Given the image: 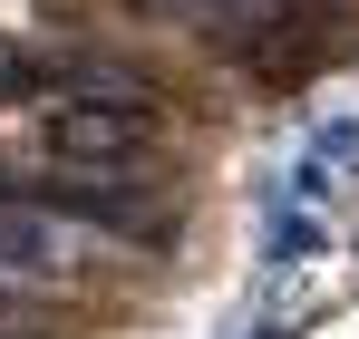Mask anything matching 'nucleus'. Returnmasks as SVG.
<instances>
[{"label":"nucleus","instance_id":"nucleus-1","mask_svg":"<svg viewBox=\"0 0 359 339\" xmlns=\"http://www.w3.org/2000/svg\"><path fill=\"white\" fill-rule=\"evenodd\" d=\"M49 136H59L68 165H126V155L156 136V107L126 88L117 68H88V88L59 107V126H49Z\"/></svg>","mask_w":359,"mask_h":339},{"label":"nucleus","instance_id":"nucleus-3","mask_svg":"<svg viewBox=\"0 0 359 339\" xmlns=\"http://www.w3.org/2000/svg\"><path fill=\"white\" fill-rule=\"evenodd\" d=\"M359 165V116H340V126H320L311 136V165H301V184H330V174Z\"/></svg>","mask_w":359,"mask_h":339},{"label":"nucleus","instance_id":"nucleus-4","mask_svg":"<svg viewBox=\"0 0 359 339\" xmlns=\"http://www.w3.org/2000/svg\"><path fill=\"white\" fill-rule=\"evenodd\" d=\"M311 242H320V223H311V214H282V233H272V252H282V262H301Z\"/></svg>","mask_w":359,"mask_h":339},{"label":"nucleus","instance_id":"nucleus-2","mask_svg":"<svg viewBox=\"0 0 359 339\" xmlns=\"http://www.w3.org/2000/svg\"><path fill=\"white\" fill-rule=\"evenodd\" d=\"M88 262V242L59 223V214H0V291H49V282H68Z\"/></svg>","mask_w":359,"mask_h":339}]
</instances>
